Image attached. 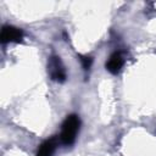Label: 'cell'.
Here are the masks:
<instances>
[{
  "mask_svg": "<svg viewBox=\"0 0 156 156\" xmlns=\"http://www.w3.org/2000/svg\"><path fill=\"white\" fill-rule=\"evenodd\" d=\"M48 72H49V74H50V77H51L52 80L63 82L66 79L65 67H63L60 57H57V56L50 57V60L48 62Z\"/></svg>",
  "mask_w": 156,
  "mask_h": 156,
  "instance_id": "2",
  "label": "cell"
},
{
  "mask_svg": "<svg viewBox=\"0 0 156 156\" xmlns=\"http://www.w3.org/2000/svg\"><path fill=\"white\" fill-rule=\"evenodd\" d=\"M23 39V33L21 29L12 26H4L0 34V40L2 44L6 43H20Z\"/></svg>",
  "mask_w": 156,
  "mask_h": 156,
  "instance_id": "3",
  "label": "cell"
},
{
  "mask_svg": "<svg viewBox=\"0 0 156 156\" xmlns=\"http://www.w3.org/2000/svg\"><path fill=\"white\" fill-rule=\"evenodd\" d=\"M55 147H56V140L54 138L49 139L40 145L39 150L37 152V156H51L55 151Z\"/></svg>",
  "mask_w": 156,
  "mask_h": 156,
  "instance_id": "5",
  "label": "cell"
},
{
  "mask_svg": "<svg viewBox=\"0 0 156 156\" xmlns=\"http://www.w3.org/2000/svg\"><path fill=\"white\" fill-rule=\"evenodd\" d=\"M79 58H80V62H82V66H83L84 69L90 68L91 62H93V58L91 57H89V56H79Z\"/></svg>",
  "mask_w": 156,
  "mask_h": 156,
  "instance_id": "6",
  "label": "cell"
},
{
  "mask_svg": "<svg viewBox=\"0 0 156 156\" xmlns=\"http://www.w3.org/2000/svg\"><path fill=\"white\" fill-rule=\"evenodd\" d=\"M79 130V118L77 115H69L62 124L60 134V141L63 145H71L76 140V135Z\"/></svg>",
  "mask_w": 156,
  "mask_h": 156,
  "instance_id": "1",
  "label": "cell"
},
{
  "mask_svg": "<svg viewBox=\"0 0 156 156\" xmlns=\"http://www.w3.org/2000/svg\"><path fill=\"white\" fill-rule=\"evenodd\" d=\"M122 66H123V57L121 56L119 52L112 54V55L108 57L107 62H106V69H107L110 73H112V74H117V73L121 71Z\"/></svg>",
  "mask_w": 156,
  "mask_h": 156,
  "instance_id": "4",
  "label": "cell"
}]
</instances>
